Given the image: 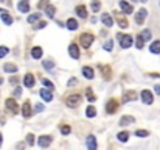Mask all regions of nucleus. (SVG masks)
<instances>
[{"mask_svg":"<svg viewBox=\"0 0 160 150\" xmlns=\"http://www.w3.org/2000/svg\"><path fill=\"white\" fill-rule=\"evenodd\" d=\"M68 53H70L72 58L78 59L79 58V49H78V45H76V44H70V47H68Z\"/></svg>","mask_w":160,"mask_h":150,"instance_id":"obj_11","label":"nucleus"},{"mask_svg":"<svg viewBox=\"0 0 160 150\" xmlns=\"http://www.w3.org/2000/svg\"><path fill=\"white\" fill-rule=\"evenodd\" d=\"M93 39H95L93 35H90V33H84V35L79 36V42H81V45L84 47V49H89V47L92 45Z\"/></svg>","mask_w":160,"mask_h":150,"instance_id":"obj_1","label":"nucleus"},{"mask_svg":"<svg viewBox=\"0 0 160 150\" xmlns=\"http://www.w3.org/2000/svg\"><path fill=\"white\" fill-rule=\"evenodd\" d=\"M137 99V92L135 91H126L123 95V100L124 102H132V100H135Z\"/></svg>","mask_w":160,"mask_h":150,"instance_id":"obj_18","label":"nucleus"},{"mask_svg":"<svg viewBox=\"0 0 160 150\" xmlns=\"http://www.w3.org/2000/svg\"><path fill=\"white\" fill-rule=\"evenodd\" d=\"M103 47H104V50H107V52H109V50H112V47H114V42H112V41L109 39V41H106V42H104V45H103Z\"/></svg>","mask_w":160,"mask_h":150,"instance_id":"obj_35","label":"nucleus"},{"mask_svg":"<svg viewBox=\"0 0 160 150\" xmlns=\"http://www.w3.org/2000/svg\"><path fill=\"white\" fill-rule=\"evenodd\" d=\"M23 85H25L26 88H33V86H34V75L26 74L25 78H23Z\"/></svg>","mask_w":160,"mask_h":150,"instance_id":"obj_17","label":"nucleus"},{"mask_svg":"<svg viewBox=\"0 0 160 150\" xmlns=\"http://www.w3.org/2000/svg\"><path fill=\"white\" fill-rule=\"evenodd\" d=\"M17 8L20 13H28L30 11V3H28V0H20L19 5H17Z\"/></svg>","mask_w":160,"mask_h":150,"instance_id":"obj_14","label":"nucleus"},{"mask_svg":"<svg viewBox=\"0 0 160 150\" xmlns=\"http://www.w3.org/2000/svg\"><path fill=\"white\" fill-rule=\"evenodd\" d=\"M67 28L68 30H76V28H78V22H76V19H68L67 20Z\"/></svg>","mask_w":160,"mask_h":150,"instance_id":"obj_24","label":"nucleus"},{"mask_svg":"<svg viewBox=\"0 0 160 150\" xmlns=\"http://www.w3.org/2000/svg\"><path fill=\"white\" fill-rule=\"evenodd\" d=\"M22 114H23V117H31V103L30 102H25V103L22 105Z\"/></svg>","mask_w":160,"mask_h":150,"instance_id":"obj_10","label":"nucleus"},{"mask_svg":"<svg viewBox=\"0 0 160 150\" xmlns=\"http://www.w3.org/2000/svg\"><path fill=\"white\" fill-rule=\"evenodd\" d=\"M16 147H17V150H23V149H25V144H23V142H19Z\"/></svg>","mask_w":160,"mask_h":150,"instance_id":"obj_45","label":"nucleus"},{"mask_svg":"<svg viewBox=\"0 0 160 150\" xmlns=\"http://www.w3.org/2000/svg\"><path fill=\"white\" fill-rule=\"evenodd\" d=\"M154 91H156V94H157V95H160V85L154 86Z\"/></svg>","mask_w":160,"mask_h":150,"instance_id":"obj_46","label":"nucleus"},{"mask_svg":"<svg viewBox=\"0 0 160 150\" xmlns=\"http://www.w3.org/2000/svg\"><path fill=\"white\" fill-rule=\"evenodd\" d=\"M10 81H11V83H12V85H16V83H17V81H19V78H17V77H12V78H11Z\"/></svg>","mask_w":160,"mask_h":150,"instance_id":"obj_48","label":"nucleus"},{"mask_svg":"<svg viewBox=\"0 0 160 150\" xmlns=\"http://www.w3.org/2000/svg\"><path fill=\"white\" fill-rule=\"evenodd\" d=\"M31 56L34 59H39L40 56H42V49L40 47H33V50H31Z\"/></svg>","mask_w":160,"mask_h":150,"instance_id":"obj_23","label":"nucleus"},{"mask_svg":"<svg viewBox=\"0 0 160 150\" xmlns=\"http://www.w3.org/2000/svg\"><path fill=\"white\" fill-rule=\"evenodd\" d=\"M42 110H44V106L40 105V103H39V105H36V111H42Z\"/></svg>","mask_w":160,"mask_h":150,"instance_id":"obj_49","label":"nucleus"},{"mask_svg":"<svg viewBox=\"0 0 160 150\" xmlns=\"http://www.w3.org/2000/svg\"><path fill=\"white\" fill-rule=\"evenodd\" d=\"M42 83H44V86H47V89H50V91L54 88L51 81H50V80H47V78H42Z\"/></svg>","mask_w":160,"mask_h":150,"instance_id":"obj_34","label":"nucleus"},{"mask_svg":"<svg viewBox=\"0 0 160 150\" xmlns=\"http://www.w3.org/2000/svg\"><path fill=\"white\" fill-rule=\"evenodd\" d=\"M142 100H143V103H146V105H151L152 102V94L149 92V91H146V89H143L142 91Z\"/></svg>","mask_w":160,"mask_h":150,"instance_id":"obj_8","label":"nucleus"},{"mask_svg":"<svg viewBox=\"0 0 160 150\" xmlns=\"http://www.w3.org/2000/svg\"><path fill=\"white\" fill-rule=\"evenodd\" d=\"M101 74H103L104 80H109V78H110V74H112V71H110L109 66H101Z\"/></svg>","mask_w":160,"mask_h":150,"instance_id":"obj_22","label":"nucleus"},{"mask_svg":"<svg viewBox=\"0 0 160 150\" xmlns=\"http://www.w3.org/2000/svg\"><path fill=\"white\" fill-rule=\"evenodd\" d=\"M39 14H31V16H28V22L30 24H34V22H37V20H39Z\"/></svg>","mask_w":160,"mask_h":150,"instance_id":"obj_37","label":"nucleus"},{"mask_svg":"<svg viewBox=\"0 0 160 150\" xmlns=\"http://www.w3.org/2000/svg\"><path fill=\"white\" fill-rule=\"evenodd\" d=\"M86 142H87V149L89 150H96V147H98V146H96V138L93 134H89Z\"/></svg>","mask_w":160,"mask_h":150,"instance_id":"obj_9","label":"nucleus"},{"mask_svg":"<svg viewBox=\"0 0 160 150\" xmlns=\"http://www.w3.org/2000/svg\"><path fill=\"white\" fill-rule=\"evenodd\" d=\"M70 131H72V128L68 127V125H62V127H61V133H62V134H68Z\"/></svg>","mask_w":160,"mask_h":150,"instance_id":"obj_38","label":"nucleus"},{"mask_svg":"<svg viewBox=\"0 0 160 150\" xmlns=\"http://www.w3.org/2000/svg\"><path fill=\"white\" fill-rule=\"evenodd\" d=\"M2 83H3V80H2V78H0V85H2Z\"/></svg>","mask_w":160,"mask_h":150,"instance_id":"obj_52","label":"nucleus"},{"mask_svg":"<svg viewBox=\"0 0 160 150\" xmlns=\"http://www.w3.org/2000/svg\"><path fill=\"white\" fill-rule=\"evenodd\" d=\"M117 138H118V141L126 142V141L129 139V133H128V131H121V133H118V134H117Z\"/></svg>","mask_w":160,"mask_h":150,"instance_id":"obj_29","label":"nucleus"},{"mask_svg":"<svg viewBox=\"0 0 160 150\" xmlns=\"http://www.w3.org/2000/svg\"><path fill=\"white\" fill-rule=\"evenodd\" d=\"M118 5H120V8L123 10V13H126V14H131V13L134 11V6L129 5L126 0H120V3H118Z\"/></svg>","mask_w":160,"mask_h":150,"instance_id":"obj_7","label":"nucleus"},{"mask_svg":"<svg viewBox=\"0 0 160 150\" xmlns=\"http://www.w3.org/2000/svg\"><path fill=\"white\" fill-rule=\"evenodd\" d=\"M101 22L104 24V27H107V28H110V27L114 25V20H112V17H110L109 14H103L101 16Z\"/></svg>","mask_w":160,"mask_h":150,"instance_id":"obj_19","label":"nucleus"},{"mask_svg":"<svg viewBox=\"0 0 160 150\" xmlns=\"http://www.w3.org/2000/svg\"><path fill=\"white\" fill-rule=\"evenodd\" d=\"M45 25H47V22H39L36 27H34V28H36V30H39V28H44Z\"/></svg>","mask_w":160,"mask_h":150,"instance_id":"obj_44","label":"nucleus"},{"mask_svg":"<svg viewBox=\"0 0 160 150\" xmlns=\"http://www.w3.org/2000/svg\"><path fill=\"white\" fill-rule=\"evenodd\" d=\"M40 97H42L45 102H51L53 100V94H51V91L50 89H40Z\"/></svg>","mask_w":160,"mask_h":150,"instance_id":"obj_15","label":"nucleus"},{"mask_svg":"<svg viewBox=\"0 0 160 150\" xmlns=\"http://www.w3.org/2000/svg\"><path fill=\"white\" fill-rule=\"evenodd\" d=\"M140 2H143V3H145V2H148V0H140Z\"/></svg>","mask_w":160,"mask_h":150,"instance_id":"obj_53","label":"nucleus"},{"mask_svg":"<svg viewBox=\"0 0 160 150\" xmlns=\"http://www.w3.org/2000/svg\"><path fill=\"white\" fill-rule=\"evenodd\" d=\"M86 95H87V100L90 102V103H93V102L96 100V97H95L93 92H92V88H86Z\"/></svg>","mask_w":160,"mask_h":150,"instance_id":"obj_25","label":"nucleus"},{"mask_svg":"<svg viewBox=\"0 0 160 150\" xmlns=\"http://www.w3.org/2000/svg\"><path fill=\"white\" fill-rule=\"evenodd\" d=\"M65 103H67V106H70V108H76V106L81 103V95H79V94H72V95H68L67 100H65Z\"/></svg>","mask_w":160,"mask_h":150,"instance_id":"obj_2","label":"nucleus"},{"mask_svg":"<svg viewBox=\"0 0 160 150\" xmlns=\"http://www.w3.org/2000/svg\"><path fill=\"white\" fill-rule=\"evenodd\" d=\"M2 20H3V22H5L6 25H11V24H12V17H11L6 11H5V13H2Z\"/></svg>","mask_w":160,"mask_h":150,"instance_id":"obj_28","label":"nucleus"},{"mask_svg":"<svg viewBox=\"0 0 160 150\" xmlns=\"http://www.w3.org/2000/svg\"><path fill=\"white\" fill-rule=\"evenodd\" d=\"M8 49H6V47H3V45H0V58H3V56H6L8 55Z\"/></svg>","mask_w":160,"mask_h":150,"instance_id":"obj_39","label":"nucleus"},{"mask_svg":"<svg viewBox=\"0 0 160 150\" xmlns=\"http://www.w3.org/2000/svg\"><path fill=\"white\" fill-rule=\"evenodd\" d=\"M3 71L5 72H17V66L16 64H5Z\"/></svg>","mask_w":160,"mask_h":150,"instance_id":"obj_30","label":"nucleus"},{"mask_svg":"<svg viewBox=\"0 0 160 150\" xmlns=\"http://www.w3.org/2000/svg\"><path fill=\"white\" fill-rule=\"evenodd\" d=\"M135 45H137V49H143V45H145V39H143L142 36H137Z\"/></svg>","mask_w":160,"mask_h":150,"instance_id":"obj_33","label":"nucleus"},{"mask_svg":"<svg viewBox=\"0 0 160 150\" xmlns=\"http://www.w3.org/2000/svg\"><path fill=\"white\" fill-rule=\"evenodd\" d=\"M54 13H56V8H54L53 5H48L47 8H45V14L48 17H54Z\"/></svg>","mask_w":160,"mask_h":150,"instance_id":"obj_27","label":"nucleus"},{"mask_svg":"<svg viewBox=\"0 0 160 150\" xmlns=\"http://www.w3.org/2000/svg\"><path fill=\"white\" fill-rule=\"evenodd\" d=\"M76 14H78V17H81V19H86L87 17V8L84 5H78L76 6Z\"/></svg>","mask_w":160,"mask_h":150,"instance_id":"obj_13","label":"nucleus"},{"mask_svg":"<svg viewBox=\"0 0 160 150\" xmlns=\"http://www.w3.org/2000/svg\"><path fill=\"white\" fill-rule=\"evenodd\" d=\"M37 6H39V8H47V6H48V0H40Z\"/></svg>","mask_w":160,"mask_h":150,"instance_id":"obj_43","label":"nucleus"},{"mask_svg":"<svg viewBox=\"0 0 160 150\" xmlns=\"http://www.w3.org/2000/svg\"><path fill=\"white\" fill-rule=\"evenodd\" d=\"M148 134H149V133L146 131V130H137V131H135V136H140V138H146Z\"/></svg>","mask_w":160,"mask_h":150,"instance_id":"obj_40","label":"nucleus"},{"mask_svg":"<svg viewBox=\"0 0 160 150\" xmlns=\"http://www.w3.org/2000/svg\"><path fill=\"white\" fill-rule=\"evenodd\" d=\"M135 119L132 117V116H123V117L120 119V125H131V124H134Z\"/></svg>","mask_w":160,"mask_h":150,"instance_id":"obj_20","label":"nucleus"},{"mask_svg":"<svg viewBox=\"0 0 160 150\" xmlns=\"http://www.w3.org/2000/svg\"><path fill=\"white\" fill-rule=\"evenodd\" d=\"M146 16H148V11H146L145 8H142V10H138V13H137V14H135V22H137L138 25H142Z\"/></svg>","mask_w":160,"mask_h":150,"instance_id":"obj_6","label":"nucleus"},{"mask_svg":"<svg viewBox=\"0 0 160 150\" xmlns=\"http://www.w3.org/2000/svg\"><path fill=\"white\" fill-rule=\"evenodd\" d=\"M115 19H117V22H118V25H120L121 28H126V27H128V20H126V17H123L120 13H115Z\"/></svg>","mask_w":160,"mask_h":150,"instance_id":"obj_16","label":"nucleus"},{"mask_svg":"<svg viewBox=\"0 0 160 150\" xmlns=\"http://www.w3.org/2000/svg\"><path fill=\"white\" fill-rule=\"evenodd\" d=\"M82 74H84V77L86 78H89V80H92L93 78V75H95V72H93V69L92 67H82Z\"/></svg>","mask_w":160,"mask_h":150,"instance_id":"obj_21","label":"nucleus"},{"mask_svg":"<svg viewBox=\"0 0 160 150\" xmlns=\"http://www.w3.org/2000/svg\"><path fill=\"white\" fill-rule=\"evenodd\" d=\"M140 36H142L145 41H148V39H151V31H149V30H143Z\"/></svg>","mask_w":160,"mask_h":150,"instance_id":"obj_36","label":"nucleus"},{"mask_svg":"<svg viewBox=\"0 0 160 150\" xmlns=\"http://www.w3.org/2000/svg\"><path fill=\"white\" fill-rule=\"evenodd\" d=\"M149 50H151L152 53H159V52H160V41H154V42L151 44Z\"/></svg>","mask_w":160,"mask_h":150,"instance_id":"obj_26","label":"nucleus"},{"mask_svg":"<svg viewBox=\"0 0 160 150\" xmlns=\"http://www.w3.org/2000/svg\"><path fill=\"white\" fill-rule=\"evenodd\" d=\"M51 141H53L51 136H40V138H39V146L42 149H45V147H48L51 144Z\"/></svg>","mask_w":160,"mask_h":150,"instance_id":"obj_12","label":"nucleus"},{"mask_svg":"<svg viewBox=\"0 0 160 150\" xmlns=\"http://www.w3.org/2000/svg\"><path fill=\"white\" fill-rule=\"evenodd\" d=\"M5 105H6V108L11 111V113H19V106H17V103H16V100L14 99H6V102H5Z\"/></svg>","mask_w":160,"mask_h":150,"instance_id":"obj_5","label":"nucleus"},{"mask_svg":"<svg viewBox=\"0 0 160 150\" xmlns=\"http://www.w3.org/2000/svg\"><path fill=\"white\" fill-rule=\"evenodd\" d=\"M0 147H2V133H0Z\"/></svg>","mask_w":160,"mask_h":150,"instance_id":"obj_51","label":"nucleus"},{"mask_svg":"<svg viewBox=\"0 0 160 150\" xmlns=\"http://www.w3.org/2000/svg\"><path fill=\"white\" fill-rule=\"evenodd\" d=\"M117 108H118V102H117L115 99H110L107 103H106V111H107L109 114H115Z\"/></svg>","mask_w":160,"mask_h":150,"instance_id":"obj_4","label":"nucleus"},{"mask_svg":"<svg viewBox=\"0 0 160 150\" xmlns=\"http://www.w3.org/2000/svg\"><path fill=\"white\" fill-rule=\"evenodd\" d=\"M26 144H28V146H34V134H28V136H26Z\"/></svg>","mask_w":160,"mask_h":150,"instance_id":"obj_41","label":"nucleus"},{"mask_svg":"<svg viewBox=\"0 0 160 150\" xmlns=\"http://www.w3.org/2000/svg\"><path fill=\"white\" fill-rule=\"evenodd\" d=\"M76 83V80L75 78H72V80H68V86H72V85H75Z\"/></svg>","mask_w":160,"mask_h":150,"instance_id":"obj_50","label":"nucleus"},{"mask_svg":"<svg viewBox=\"0 0 160 150\" xmlns=\"http://www.w3.org/2000/svg\"><path fill=\"white\" fill-rule=\"evenodd\" d=\"M44 67H45V69H53L54 64L51 63V61H44Z\"/></svg>","mask_w":160,"mask_h":150,"instance_id":"obj_42","label":"nucleus"},{"mask_svg":"<svg viewBox=\"0 0 160 150\" xmlns=\"http://www.w3.org/2000/svg\"><path fill=\"white\" fill-rule=\"evenodd\" d=\"M118 39H120V47L121 49H129V47L132 45V42H134L132 36H129V35H118Z\"/></svg>","mask_w":160,"mask_h":150,"instance_id":"obj_3","label":"nucleus"},{"mask_svg":"<svg viewBox=\"0 0 160 150\" xmlns=\"http://www.w3.org/2000/svg\"><path fill=\"white\" fill-rule=\"evenodd\" d=\"M22 94V89H20V88H16V91H14V95H20Z\"/></svg>","mask_w":160,"mask_h":150,"instance_id":"obj_47","label":"nucleus"},{"mask_svg":"<svg viewBox=\"0 0 160 150\" xmlns=\"http://www.w3.org/2000/svg\"><path fill=\"white\" fill-rule=\"evenodd\" d=\"M86 116H87V117H95V116H96V110H95L93 106H87Z\"/></svg>","mask_w":160,"mask_h":150,"instance_id":"obj_31","label":"nucleus"},{"mask_svg":"<svg viewBox=\"0 0 160 150\" xmlns=\"http://www.w3.org/2000/svg\"><path fill=\"white\" fill-rule=\"evenodd\" d=\"M100 8H101L100 0H93V2H92V11H93V13H96V11H100Z\"/></svg>","mask_w":160,"mask_h":150,"instance_id":"obj_32","label":"nucleus"}]
</instances>
